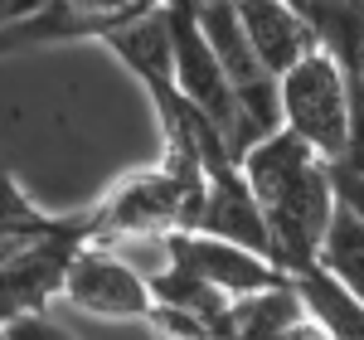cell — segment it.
<instances>
[{
    "instance_id": "ac0fdd59",
    "label": "cell",
    "mask_w": 364,
    "mask_h": 340,
    "mask_svg": "<svg viewBox=\"0 0 364 340\" xmlns=\"http://www.w3.org/2000/svg\"><path fill=\"white\" fill-rule=\"evenodd\" d=\"M5 340H78L73 331H63L54 316H25V321H15V326H5Z\"/></svg>"
},
{
    "instance_id": "7402d4cb",
    "label": "cell",
    "mask_w": 364,
    "mask_h": 340,
    "mask_svg": "<svg viewBox=\"0 0 364 340\" xmlns=\"http://www.w3.org/2000/svg\"><path fill=\"white\" fill-rule=\"evenodd\" d=\"M25 243H34V238H15V233H0V267H5V262H10V257L20 253V248H25Z\"/></svg>"
},
{
    "instance_id": "e0dca14e",
    "label": "cell",
    "mask_w": 364,
    "mask_h": 340,
    "mask_svg": "<svg viewBox=\"0 0 364 340\" xmlns=\"http://www.w3.org/2000/svg\"><path fill=\"white\" fill-rule=\"evenodd\" d=\"M340 166L355 180H364V83L350 73V137H345V156Z\"/></svg>"
},
{
    "instance_id": "5b68a950",
    "label": "cell",
    "mask_w": 364,
    "mask_h": 340,
    "mask_svg": "<svg viewBox=\"0 0 364 340\" xmlns=\"http://www.w3.org/2000/svg\"><path fill=\"white\" fill-rule=\"evenodd\" d=\"M83 243H92L87 209L83 214H63L54 233L25 243L20 253L0 267V331L15 326V321H25V316L49 312V302L63 292V272H68V262H73V253Z\"/></svg>"
},
{
    "instance_id": "ffe728a7",
    "label": "cell",
    "mask_w": 364,
    "mask_h": 340,
    "mask_svg": "<svg viewBox=\"0 0 364 340\" xmlns=\"http://www.w3.org/2000/svg\"><path fill=\"white\" fill-rule=\"evenodd\" d=\"M49 0H0V29L15 25V20H29V15H39Z\"/></svg>"
},
{
    "instance_id": "2e32d148",
    "label": "cell",
    "mask_w": 364,
    "mask_h": 340,
    "mask_svg": "<svg viewBox=\"0 0 364 340\" xmlns=\"http://www.w3.org/2000/svg\"><path fill=\"white\" fill-rule=\"evenodd\" d=\"M146 326H151L161 340H219V331H214L209 321H199L195 312H180V307H166V302L151 307Z\"/></svg>"
},
{
    "instance_id": "3957f363",
    "label": "cell",
    "mask_w": 364,
    "mask_h": 340,
    "mask_svg": "<svg viewBox=\"0 0 364 340\" xmlns=\"http://www.w3.org/2000/svg\"><path fill=\"white\" fill-rule=\"evenodd\" d=\"M277 107L282 132H291L316 156L340 166L345 137H350V68L326 44L277 78Z\"/></svg>"
},
{
    "instance_id": "4fadbf2b",
    "label": "cell",
    "mask_w": 364,
    "mask_h": 340,
    "mask_svg": "<svg viewBox=\"0 0 364 340\" xmlns=\"http://www.w3.org/2000/svg\"><path fill=\"white\" fill-rule=\"evenodd\" d=\"M291 287H296V297H301L306 316L331 340H364V307L340 282H331L321 267L296 272V277H291Z\"/></svg>"
},
{
    "instance_id": "44dd1931",
    "label": "cell",
    "mask_w": 364,
    "mask_h": 340,
    "mask_svg": "<svg viewBox=\"0 0 364 340\" xmlns=\"http://www.w3.org/2000/svg\"><path fill=\"white\" fill-rule=\"evenodd\" d=\"M277 340H331V336H326V331H321V326L306 316V307H301V316H296V321H291V326H287Z\"/></svg>"
},
{
    "instance_id": "8992f818",
    "label": "cell",
    "mask_w": 364,
    "mask_h": 340,
    "mask_svg": "<svg viewBox=\"0 0 364 340\" xmlns=\"http://www.w3.org/2000/svg\"><path fill=\"white\" fill-rule=\"evenodd\" d=\"M166 20H170V54H175V92H180L195 112H204L219 127V137L228 142L233 156H243L238 102H233V92H228V78H224V68H219L214 44H209L204 29H199L195 0H170Z\"/></svg>"
},
{
    "instance_id": "9a60e30c",
    "label": "cell",
    "mask_w": 364,
    "mask_h": 340,
    "mask_svg": "<svg viewBox=\"0 0 364 340\" xmlns=\"http://www.w3.org/2000/svg\"><path fill=\"white\" fill-rule=\"evenodd\" d=\"M63 214H44L34 199L20 190V180L0 166V233H15V238H44L54 233Z\"/></svg>"
},
{
    "instance_id": "d6986e66",
    "label": "cell",
    "mask_w": 364,
    "mask_h": 340,
    "mask_svg": "<svg viewBox=\"0 0 364 340\" xmlns=\"http://www.w3.org/2000/svg\"><path fill=\"white\" fill-rule=\"evenodd\" d=\"M331 185H336V199L364 224V180H355L345 166H331Z\"/></svg>"
},
{
    "instance_id": "52a82bcc",
    "label": "cell",
    "mask_w": 364,
    "mask_h": 340,
    "mask_svg": "<svg viewBox=\"0 0 364 340\" xmlns=\"http://www.w3.org/2000/svg\"><path fill=\"white\" fill-rule=\"evenodd\" d=\"M58 297H63L73 312L102 316V321H146L151 307H156L151 287L141 282L117 253H107L102 243H83V248L73 253Z\"/></svg>"
},
{
    "instance_id": "cb8c5ba5",
    "label": "cell",
    "mask_w": 364,
    "mask_h": 340,
    "mask_svg": "<svg viewBox=\"0 0 364 340\" xmlns=\"http://www.w3.org/2000/svg\"><path fill=\"white\" fill-rule=\"evenodd\" d=\"M0 340H5V331H0Z\"/></svg>"
},
{
    "instance_id": "5bb4252c",
    "label": "cell",
    "mask_w": 364,
    "mask_h": 340,
    "mask_svg": "<svg viewBox=\"0 0 364 340\" xmlns=\"http://www.w3.org/2000/svg\"><path fill=\"white\" fill-rule=\"evenodd\" d=\"M316 267H321L331 282H340L364 307V224L345 204H336V219L326 228V243H321Z\"/></svg>"
},
{
    "instance_id": "30bf717a",
    "label": "cell",
    "mask_w": 364,
    "mask_h": 340,
    "mask_svg": "<svg viewBox=\"0 0 364 340\" xmlns=\"http://www.w3.org/2000/svg\"><path fill=\"white\" fill-rule=\"evenodd\" d=\"M195 233L238 243V248L262 253L272 262V253H267V224H262V214H257V199H252L238 161H224V166L204 170V209H199ZM272 267H277V262H272Z\"/></svg>"
},
{
    "instance_id": "7c38bea8",
    "label": "cell",
    "mask_w": 364,
    "mask_h": 340,
    "mask_svg": "<svg viewBox=\"0 0 364 340\" xmlns=\"http://www.w3.org/2000/svg\"><path fill=\"white\" fill-rule=\"evenodd\" d=\"M296 316H301V297H296V287L287 277L282 287H267V292L228 302L224 340H277Z\"/></svg>"
},
{
    "instance_id": "603a6c76",
    "label": "cell",
    "mask_w": 364,
    "mask_h": 340,
    "mask_svg": "<svg viewBox=\"0 0 364 340\" xmlns=\"http://www.w3.org/2000/svg\"><path fill=\"white\" fill-rule=\"evenodd\" d=\"M296 5H306V0H296Z\"/></svg>"
},
{
    "instance_id": "277c9868",
    "label": "cell",
    "mask_w": 364,
    "mask_h": 340,
    "mask_svg": "<svg viewBox=\"0 0 364 340\" xmlns=\"http://www.w3.org/2000/svg\"><path fill=\"white\" fill-rule=\"evenodd\" d=\"M195 15L204 39L214 44L219 68L228 78V92L238 102V122H243V151L267 137L282 132V107H277V78L257 63V54L248 49L238 15H233V0H195Z\"/></svg>"
},
{
    "instance_id": "8fae6325",
    "label": "cell",
    "mask_w": 364,
    "mask_h": 340,
    "mask_svg": "<svg viewBox=\"0 0 364 340\" xmlns=\"http://www.w3.org/2000/svg\"><path fill=\"white\" fill-rule=\"evenodd\" d=\"M102 44H107V49L127 63V73H132L141 87H166V83H175V54H170L166 5H161V10H141L136 20L117 25L112 34H102Z\"/></svg>"
},
{
    "instance_id": "6da1fadb",
    "label": "cell",
    "mask_w": 364,
    "mask_h": 340,
    "mask_svg": "<svg viewBox=\"0 0 364 340\" xmlns=\"http://www.w3.org/2000/svg\"><path fill=\"white\" fill-rule=\"evenodd\" d=\"M238 170L267 224V253L277 262V272L296 277L316 267L326 228L340 204L331 185V161L316 156L306 142H296L291 132H277L267 142L248 146L238 156Z\"/></svg>"
},
{
    "instance_id": "7a4b0ae2",
    "label": "cell",
    "mask_w": 364,
    "mask_h": 340,
    "mask_svg": "<svg viewBox=\"0 0 364 340\" xmlns=\"http://www.w3.org/2000/svg\"><path fill=\"white\" fill-rule=\"evenodd\" d=\"M199 209H204V170L156 161L151 170H136L122 185H112L102 204L87 209V219L97 243L122 233H195Z\"/></svg>"
},
{
    "instance_id": "ba28073f",
    "label": "cell",
    "mask_w": 364,
    "mask_h": 340,
    "mask_svg": "<svg viewBox=\"0 0 364 340\" xmlns=\"http://www.w3.org/2000/svg\"><path fill=\"white\" fill-rule=\"evenodd\" d=\"M170 248H175V262H180L190 277H199L204 287H214L228 302L287 282V272H277L262 253H248V248L224 243V238H209V233H170Z\"/></svg>"
},
{
    "instance_id": "9c48e42d",
    "label": "cell",
    "mask_w": 364,
    "mask_h": 340,
    "mask_svg": "<svg viewBox=\"0 0 364 340\" xmlns=\"http://www.w3.org/2000/svg\"><path fill=\"white\" fill-rule=\"evenodd\" d=\"M233 15H238L248 49L272 78H282L287 68H296L306 54L321 49V34L311 25L306 5L296 0H233Z\"/></svg>"
}]
</instances>
